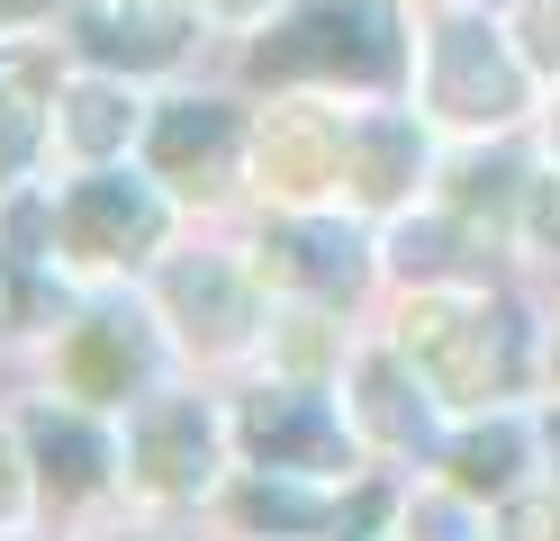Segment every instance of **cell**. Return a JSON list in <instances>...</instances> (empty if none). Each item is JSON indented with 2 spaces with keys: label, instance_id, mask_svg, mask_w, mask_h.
<instances>
[{
  "label": "cell",
  "instance_id": "6da1fadb",
  "mask_svg": "<svg viewBox=\"0 0 560 541\" xmlns=\"http://www.w3.org/2000/svg\"><path fill=\"white\" fill-rule=\"evenodd\" d=\"M407 371L434 388L443 415H488V407H515L524 379H534V325H524L515 298H488L479 280H434L398 307V334Z\"/></svg>",
  "mask_w": 560,
  "mask_h": 541
},
{
  "label": "cell",
  "instance_id": "7a4b0ae2",
  "mask_svg": "<svg viewBox=\"0 0 560 541\" xmlns=\"http://www.w3.org/2000/svg\"><path fill=\"white\" fill-rule=\"evenodd\" d=\"M244 82L262 91H326V99H389L416 82V36L398 0H280L262 19Z\"/></svg>",
  "mask_w": 560,
  "mask_h": 541
},
{
  "label": "cell",
  "instance_id": "3957f363",
  "mask_svg": "<svg viewBox=\"0 0 560 541\" xmlns=\"http://www.w3.org/2000/svg\"><path fill=\"white\" fill-rule=\"evenodd\" d=\"M416 108L462 144H479V136L498 144L534 108V72H524L506 19L470 10V0H443L425 36H416Z\"/></svg>",
  "mask_w": 560,
  "mask_h": 541
},
{
  "label": "cell",
  "instance_id": "277c9868",
  "mask_svg": "<svg viewBox=\"0 0 560 541\" xmlns=\"http://www.w3.org/2000/svg\"><path fill=\"white\" fill-rule=\"evenodd\" d=\"M172 199L145 163H82L63 190H46V216H55V271L63 280H127L145 271L163 235H172Z\"/></svg>",
  "mask_w": 560,
  "mask_h": 541
},
{
  "label": "cell",
  "instance_id": "5b68a950",
  "mask_svg": "<svg viewBox=\"0 0 560 541\" xmlns=\"http://www.w3.org/2000/svg\"><path fill=\"white\" fill-rule=\"evenodd\" d=\"M235 469H244L235 415L208 407V397L154 388V397H136L127 424H118V487H136L145 505H163V515H190V505L226 496Z\"/></svg>",
  "mask_w": 560,
  "mask_h": 541
},
{
  "label": "cell",
  "instance_id": "8992f818",
  "mask_svg": "<svg viewBox=\"0 0 560 541\" xmlns=\"http://www.w3.org/2000/svg\"><path fill=\"white\" fill-rule=\"evenodd\" d=\"M235 451L244 469H290V479H326V487H353L362 479V433L353 415L326 397V379H262V388H244L235 397Z\"/></svg>",
  "mask_w": 560,
  "mask_h": 541
},
{
  "label": "cell",
  "instance_id": "52a82bcc",
  "mask_svg": "<svg viewBox=\"0 0 560 541\" xmlns=\"http://www.w3.org/2000/svg\"><path fill=\"white\" fill-rule=\"evenodd\" d=\"M154 316H163L172 352H190V361H254L271 334L262 271L244 252H172L154 271Z\"/></svg>",
  "mask_w": 560,
  "mask_h": 541
},
{
  "label": "cell",
  "instance_id": "ba28073f",
  "mask_svg": "<svg viewBox=\"0 0 560 541\" xmlns=\"http://www.w3.org/2000/svg\"><path fill=\"white\" fill-rule=\"evenodd\" d=\"M163 316L136 298H91L82 316L55 325V397H73L91 415H127L136 397H154L163 371Z\"/></svg>",
  "mask_w": 560,
  "mask_h": 541
},
{
  "label": "cell",
  "instance_id": "9c48e42d",
  "mask_svg": "<svg viewBox=\"0 0 560 541\" xmlns=\"http://www.w3.org/2000/svg\"><path fill=\"white\" fill-rule=\"evenodd\" d=\"M343 118L326 91H271L244 144V180L271 208H343Z\"/></svg>",
  "mask_w": 560,
  "mask_h": 541
},
{
  "label": "cell",
  "instance_id": "30bf717a",
  "mask_svg": "<svg viewBox=\"0 0 560 541\" xmlns=\"http://www.w3.org/2000/svg\"><path fill=\"white\" fill-rule=\"evenodd\" d=\"M244 262L262 271V289H280V298H362V280L380 271V235L371 216L353 208H271V235L244 244Z\"/></svg>",
  "mask_w": 560,
  "mask_h": 541
},
{
  "label": "cell",
  "instance_id": "8fae6325",
  "mask_svg": "<svg viewBox=\"0 0 560 541\" xmlns=\"http://www.w3.org/2000/svg\"><path fill=\"white\" fill-rule=\"evenodd\" d=\"M244 144H254V118L218 91H182L145 108V136H136V163H145L172 199H226L244 180Z\"/></svg>",
  "mask_w": 560,
  "mask_h": 541
},
{
  "label": "cell",
  "instance_id": "7c38bea8",
  "mask_svg": "<svg viewBox=\"0 0 560 541\" xmlns=\"http://www.w3.org/2000/svg\"><path fill=\"white\" fill-rule=\"evenodd\" d=\"M434 190V118L398 99H371L343 118V208L353 216H398Z\"/></svg>",
  "mask_w": 560,
  "mask_h": 541
},
{
  "label": "cell",
  "instance_id": "4fadbf2b",
  "mask_svg": "<svg viewBox=\"0 0 560 541\" xmlns=\"http://www.w3.org/2000/svg\"><path fill=\"white\" fill-rule=\"evenodd\" d=\"M335 397H343V415H353V433L371 451H443V407H434V388L407 371V352L398 343H362L353 361L335 371Z\"/></svg>",
  "mask_w": 560,
  "mask_h": 541
},
{
  "label": "cell",
  "instance_id": "5bb4252c",
  "mask_svg": "<svg viewBox=\"0 0 560 541\" xmlns=\"http://www.w3.org/2000/svg\"><path fill=\"white\" fill-rule=\"evenodd\" d=\"M199 0H82L73 10V55L82 63H109V72H172L199 46Z\"/></svg>",
  "mask_w": 560,
  "mask_h": 541
},
{
  "label": "cell",
  "instance_id": "9a60e30c",
  "mask_svg": "<svg viewBox=\"0 0 560 541\" xmlns=\"http://www.w3.org/2000/svg\"><path fill=\"white\" fill-rule=\"evenodd\" d=\"M19 443H27L37 487L55 505H82L100 487H118V433L100 424L91 407H73V397H37V407L19 415Z\"/></svg>",
  "mask_w": 560,
  "mask_h": 541
},
{
  "label": "cell",
  "instance_id": "2e32d148",
  "mask_svg": "<svg viewBox=\"0 0 560 541\" xmlns=\"http://www.w3.org/2000/svg\"><path fill=\"white\" fill-rule=\"evenodd\" d=\"M145 91H136V72H109V63H91L73 72V82L55 91V136L73 144L82 163H118L136 136H145Z\"/></svg>",
  "mask_w": 560,
  "mask_h": 541
},
{
  "label": "cell",
  "instance_id": "e0dca14e",
  "mask_svg": "<svg viewBox=\"0 0 560 541\" xmlns=\"http://www.w3.org/2000/svg\"><path fill=\"white\" fill-rule=\"evenodd\" d=\"M443 487H462L479 505H498L506 487H524V469H534V424L515 407H488V415H462L443 433Z\"/></svg>",
  "mask_w": 560,
  "mask_h": 541
},
{
  "label": "cell",
  "instance_id": "ac0fdd59",
  "mask_svg": "<svg viewBox=\"0 0 560 541\" xmlns=\"http://www.w3.org/2000/svg\"><path fill=\"white\" fill-rule=\"evenodd\" d=\"M470 252H488L443 199H416L398 216H380V271L407 280V289H434V280H470Z\"/></svg>",
  "mask_w": 560,
  "mask_h": 541
},
{
  "label": "cell",
  "instance_id": "d6986e66",
  "mask_svg": "<svg viewBox=\"0 0 560 541\" xmlns=\"http://www.w3.org/2000/svg\"><path fill=\"white\" fill-rule=\"evenodd\" d=\"M46 136H55V91L37 82V72H0V199L27 190Z\"/></svg>",
  "mask_w": 560,
  "mask_h": 541
},
{
  "label": "cell",
  "instance_id": "ffe728a7",
  "mask_svg": "<svg viewBox=\"0 0 560 541\" xmlns=\"http://www.w3.org/2000/svg\"><path fill=\"white\" fill-rule=\"evenodd\" d=\"M398 541H498V532H488L479 496L434 487V496H407V505H398Z\"/></svg>",
  "mask_w": 560,
  "mask_h": 541
},
{
  "label": "cell",
  "instance_id": "44dd1931",
  "mask_svg": "<svg viewBox=\"0 0 560 541\" xmlns=\"http://www.w3.org/2000/svg\"><path fill=\"white\" fill-rule=\"evenodd\" d=\"M506 36L534 82H560V0H506Z\"/></svg>",
  "mask_w": 560,
  "mask_h": 541
},
{
  "label": "cell",
  "instance_id": "7402d4cb",
  "mask_svg": "<svg viewBox=\"0 0 560 541\" xmlns=\"http://www.w3.org/2000/svg\"><path fill=\"white\" fill-rule=\"evenodd\" d=\"M488 532L498 541H560V487H506Z\"/></svg>",
  "mask_w": 560,
  "mask_h": 541
},
{
  "label": "cell",
  "instance_id": "603a6c76",
  "mask_svg": "<svg viewBox=\"0 0 560 541\" xmlns=\"http://www.w3.org/2000/svg\"><path fill=\"white\" fill-rule=\"evenodd\" d=\"M515 244H524V252H560V172H524Z\"/></svg>",
  "mask_w": 560,
  "mask_h": 541
},
{
  "label": "cell",
  "instance_id": "cb8c5ba5",
  "mask_svg": "<svg viewBox=\"0 0 560 541\" xmlns=\"http://www.w3.org/2000/svg\"><path fill=\"white\" fill-rule=\"evenodd\" d=\"M27 515H37V460L19 433H0V532H27Z\"/></svg>",
  "mask_w": 560,
  "mask_h": 541
},
{
  "label": "cell",
  "instance_id": "d4e9b609",
  "mask_svg": "<svg viewBox=\"0 0 560 541\" xmlns=\"http://www.w3.org/2000/svg\"><path fill=\"white\" fill-rule=\"evenodd\" d=\"M82 541H199V532L163 524V505H154V515H136V524H100V532H82Z\"/></svg>",
  "mask_w": 560,
  "mask_h": 541
},
{
  "label": "cell",
  "instance_id": "484cf974",
  "mask_svg": "<svg viewBox=\"0 0 560 541\" xmlns=\"http://www.w3.org/2000/svg\"><path fill=\"white\" fill-rule=\"evenodd\" d=\"M55 10H82V0H0V36H27V27H46Z\"/></svg>",
  "mask_w": 560,
  "mask_h": 541
},
{
  "label": "cell",
  "instance_id": "4316f807",
  "mask_svg": "<svg viewBox=\"0 0 560 541\" xmlns=\"http://www.w3.org/2000/svg\"><path fill=\"white\" fill-rule=\"evenodd\" d=\"M199 10H208V27H262L280 0H199Z\"/></svg>",
  "mask_w": 560,
  "mask_h": 541
},
{
  "label": "cell",
  "instance_id": "83f0119b",
  "mask_svg": "<svg viewBox=\"0 0 560 541\" xmlns=\"http://www.w3.org/2000/svg\"><path fill=\"white\" fill-rule=\"evenodd\" d=\"M542 443H551V460H560V407H551V415H542Z\"/></svg>",
  "mask_w": 560,
  "mask_h": 541
},
{
  "label": "cell",
  "instance_id": "f1b7e54d",
  "mask_svg": "<svg viewBox=\"0 0 560 541\" xmlns=\"http://www.w3.org/2000/svg\"><path fill=\"white\" fill-rule=\"evenodd\" d=\"M551 154H560V99H551Z\"/></svg>",
  "mask_w": 560,
  "mask_h": 541
}]
</instances>
